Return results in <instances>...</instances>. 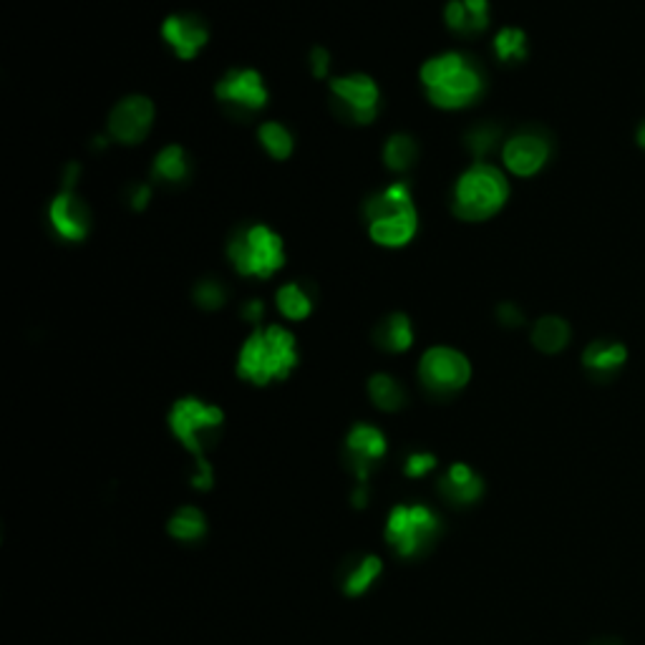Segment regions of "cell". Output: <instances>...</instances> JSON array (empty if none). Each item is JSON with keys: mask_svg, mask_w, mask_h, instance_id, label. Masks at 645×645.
Returning <instances> with one entry per match:
<instances>
[{"mask_svg": "<svg viewBox=\"0 0 645 645\" xmlns=\"http://www.w3.org/2000/svg\"><path fill=\"white\" fill-rule=\"evenodd\" d=\"M570 323L560 315H542L532 328V346L540 353L555 356V353L565 351L570 343Z\"/></svg>", "mask_w": 645, "mask_h": 645, "instance_id": "cell-22", "label": "cell"}, {"mask_svg": "<svg viewBox=\"0 0 645 645\" xmlns=\"http://www.w3.org/2000/svg\"><path fill=\"white\" fill-rule=\"evenodd\" d=\"M315 290L303 280H290V283L280 285L275 293V305H278L280 315L288 320H305L315 310Z\"/></svg>", "mask_w": 645, "mask_h": 645, "instance_id": "cell-20", "label": "cell"}, {"mask_svg": "<svg viewBox=\"0 0 645 645\" xmlns=\"http://www.w3.org/2000/svg\"><path fill=\"white\" fill-rule=\"evenodd\" d=\"M189 479H192V487L200 489V492L212 489V484H215V469L207 462V457L195 459V469H192V477Z\"/></svg>", "mask_w": 645, "mask_h": 645, "instance_id": "cell-32", "label": "cell"}, {"mask_svg": "<svg viewBox=\"0 0 645 645\" xmlns=\"http://www.w3.org/2000/svg\"><path fill=\"white\" fill-rule=\"evenodd\" d=\"M227 260L242 278L268 280L285 265V242L273 227L245 225L227 240Z\"/></svg>", "mask_w": 645, "mask_h": 645, "instance_id": "cell-5", "label": "cell"}, {"mask_svg": "<svg viewBox=\"0 0 645 645\" xmlns=\"http://www.w3.org/2000/svg\"><path fill=\"white\" fill-rule=\"evenodd\" d=\"M383 572L381 557L366 552V555H353L351 560L343 562L341 575H338V585L348 598H361L368 590L376 585V580Z\"/></svg>", "mask_w": 645, "mask_h": 645, "instance_id": "cell-17", "label": "cell"}, {"mask_svg": "<svg viewBox=\"0 0 645 645\" xmlns=\"http://www.w3.org/2000/svg\"><path fill=\"white\" fill-rule=\"evenodd\" d=\"M331 104L348 124H371L381 109V89L368 74H343L331 79Z\"/></svg>", "mask_w": 645, "mask_h": 645, "instance_id": "cell-9", "label": "cell"}, {"mask_svg": "<svg viewBox=\"0 0 645 645\" xmlns=\"http://www.w3.org/2000/svg\"><path fill=\"white\" fill-rule=\"evenodd\" d=\"M373 338H376L378 348L399 356V353L411 351V346H414V323L406 313H391L378 323Z\"/></svg>", "mask_w": 645, "mask_h": 645, "instance_id": "cell-19", "label": "cell"}, {"mask_svg": "<svg viewBox=\"0 0 645 645\" xmlns=\"http://www.w3.org/2000/svg\"><path fill=\"white\" fill-rule=\"evenodd\" d=\"M635 142H638L640 149H645V124L638 126V132H635Z\"/></svg>", "mask_w": 645, "mask_h": 645, "instance_id": "cell-38", "label": "cell"}, {"mask_svg": "<svg viewBox=\"0 0 645 645\" xmlns=\"http://www.w3.org/2000/svg\"><path fill=\"white\" fill-rule=\"evenodd\" d=\"M48 225L63 242H81L91 232V210L76 189H58L48 205Z\"/></svg>", "mask_w": 645, "mask_h": 645, "instance_id": "cell-14", "label": "cell"}, {"mask_svg": "<svg viewBox=\"0 0 645 645\" xmlns=\"http://www.w3.org/2000/svg\"><path fill=\"white\" fill-rule=\"evenodd\" d=\"M472 378V363L451 346H431L419 358V381L429 394L454 396Z\"/></svg>", "mask_w": 645, "mask_h": 645, "instance_id": "cell-8", "label": "cell"}, {"mask_svg": "<svg viewBox=\"0 0 645 645\" xmlns=\"http://www.w3.org/2000/svg\"><path fill=\"white\" fill-rule=\"evenodd\" d=\"M419 159V144L411 134H391L383 144V164L394 174H406Z\"/></svg>", "mask_w": 645, "mask_h": 645, "instance_id": "cell-26", "label": "cell"}, {"mask_svg": "<svg viewBox=\"0 0 645 645\" xmlns=\"http://www.w3.org/2000/svg\"><path fill=\"white\" fill-rule=\"evenodd\" d=\"M497 320L504 328H520L525 326V313H522L520 305L514 303H502L497 308Z\"/></svg>", "mask_w": 645, "mask_h": 645, "instance_id": "cell-34", "label": "cell"}, {"mask_svg": "<svg viewBox=\"0 0 645 645\" xmlns=\"http://www.w3.org/2000/svg\"><path fill=\"white\" fill-rule=\"evenodd\" d=\"M444 23L459 36H479L489 28V0H449Z\"/></svg>", "mask_w": 645, "mask_h": 645, "instance_id": "cell-18", "label": "cell"}, {"mask_svg": "<svg viewBox=\"0 0 645 645\" xmlns=\"http://www.w3.org/2000/svg\"><path fill=\"white\" fill-rule=\"evenodd\" d=\"M436 467H439V459H436L431 451H411L404 462V474L409 479H424L429 477Z\"/></svg>", "mask_w": 645, "mask_h": 645, "instance_id": "cell-31", "label": "cell"}, {"mask_svg": "<svg viewBox=\"0 0 645 645\" xmlns=\"http://www.w3.org/2000/svg\"><path fill=\"white\" fill-rule=\"evenodd\" d=\"M441 535L439 514L426 504H396L386 517V542L406 560L426 555Z\"/></svg>", "mask_w": 645, "mask_h": 645, "instance_id": "cell-7", "label": "cell"}, {"mask_svg": "<svg viewBox=\"0 0 645 645\" xmlns=\"http://www.w3.org/2000/svg\"><path fill=\"white\" fill-rule=\"evenodd\" d=\"M126 200H129V207H132L134 212H144L147 210L149 200H152V184H147V182L134 184V187L129 189Z\"/></svg>", "mask_w": 645, "mask_h": 645, "instance_id": "cell-35", "label": "cell"}, {"mask_svg": "<svg viewBox=\"0 0 645 645\" xmlns=\"http://www.w3.org/2000/svg\"><path fill=\"white\" fill-rule=\"evenodd\" d=\"M550 139L537 132H520L504 139L502 164L514 177H535L550 162Z\"/></svg>", "mask_w": 645, "mask_h": 645, "instance_id": "cell-13", "label": "cell"}, {"mask_svg": "<svg viewBox=\"0 0 645 645\" xmlns=\"http://www.w3.org/2000/svg\"><path fill=\"white\" fill-rule=\"evenodd\" d=\"M169 431L195 459L207 457V451L220 441L225 426V411L197 396L174 401L167 416Z\"/></svg>", "mask_w": 645, "mask_h": 645, "instance_id": "cell-6", "label": "cell"}, {"mask_svg": "<svg viewBox=\"0 0 645 645\" xmlns=\"http://www.w3.org/2000/svg\"><path fill=\"white\" fill-rule=\"evenodd\" d=\"M154 116H157V111H154V104L147 96H124L111 109L109 121H106V134L111 137V142L134 147V144H142L149 137L154 126Z\"/></svg>", "mask_w": 645, "mask_h": 645, "instance_id": "cell-12", "label": "cell"}, {"mask_svg": "<svg viewBox=\"0 0 645 645\" xmlns=\"http://www.w3.org/2000/svg\"><path fill=\"white\" fill-rule=\"evenodd\" d=\"M509 200V179L489 162H474L454 184L451 210L459 220L484 222L497 215Z\"/></svg>", "mask_w": 645, "mask_h": 645, "instance_id": "cell-4", "label": "cell"}, {"mask_svg": "<svg viewBox=\"0 0 645 645\" xmlns=\"http://www.w3.org/2000/svg\"><path fill=\"white\" fill-rule=\"evenodd\" d=\"M192 298H195L197 308L207 310V313H215V310H220L222 305L227 303V290L220 280L205 278L195 285V290H192Z\"/></svg>", "mask_w": 645, "mask_h": 645, "instance_id": "cell-30", "label": "cell"}, {"mask_svg": "<svg viewBox=\"0 0 645 645\" xmlns=\"http://www.w3.org/2000/svg\"><path fill=\"white\" fill-rule=\"evenodd\" d=\"M308 63H310V74L315 76V79H326L328 71H331V51H326V48H313V51L308 53Z\"/></svg>", "mask_w": 645, "mask_h": 645, "instance_id": "cell-33", "label": "cell"}, {"mask_svg": "<svg viewBox=\"0 0 645 645\" xmlns=\"http://www.w3.org/2000/svg\"><path fill=\"white\" fill-rule=\"evenodd\" d=\"M167 532L179 542H200L207 535V517L200 507L184 504L169 517Z\"/></svg>", "mask_w": 645, "mask_h": 645, "instance_id": "cell-25", "label": "cell"}, {"mask_svg": "<svg viewBox=\"0 0 645 645\" xmlns=\"http://www.w3.org/2000/svg\"><path fill=\"white\" fill-rule=\"evenodd\" d=\"M240 315H242V320H247V323H252V326H260V323H263V315H265V303L260 298L245 300V303H242Z\"/></svg>", "mask_w": 645, "mask_h": 645, "instance_id": "cell-36", "label": "cell"}, {"mask_svg": "<svg viewBox=\"0 0 645 645\" xmlns=\"http://www.w3.org/2000/svg\"><path fill=\"white\" fill-rule=\"evenodd\" d=\"M192 174V162H189L187 152L179 144H169L162 152H157L152 162V179L167 187H179Z\"/></svg>", "mask_w": 645, "mask_h": 645, "instance_id": "cell-21", "label": "cell"}, {"mask_svg": "<svg viewBox=\"0 0 645 645\" xmlns=\"http://www.w3.org/2000/svg\"><path fill=\"white\" fill-rule=\"evenodd\" d=\"M298 366V341L283 326L255 328L237 353V376L255 386L285 381Z\"/></svg>", "mask_w": 645, "mask_h": 645, "instance_id": "cell-2", "label": "cell"}, {"mask_svg": "<svg viewBox=\"0 0 645 645\" xmlns=\"http://www.w3.org/2000/svg\"><path fill=\"white\" fill-rule=\"evenodd\" d=\"M502 132H499L497 124H489V121H484V124H477L472 126L467 134H464V147L469 149V154L474 157V162H487L489 154L494 152V149H502Z\"/></svg>", "mask_w": 645, "mask_h": 645, "instance_id": "cell-28", "label": "cell"}, {"mask_svg": "<svg viewBox=\"0 0 645 645\" xmlns=\"http://www.w3.org/2000/svg\"><path fill=\"white\" fill-rule=\"evenodd\" d=\"M389 451V441L378 426L373 424H356L346 434L343 441V462L346 469L353 474V479L361 484H368L371 474L381 464V459Z\"/></svg>", "mask_w": 645, "mask_h": 645, "instance_id": "cell-11", "label": "cell"}, {"mask_svg": "<svg viewBox=\"0 0 645 645\" xmlns=\"http://www.w3.org/2000/svg\"><path fill=\"white\" fill-rule=\"evenodd\" d=\"M424 94L436 109L459 111L477 104L484 94L482 69L459 51H446L424 61L419 71Z\"/></svg>", "mask_w": 645, "mask_h": 645, "instance_id": "cell-1", "label": "cell"}, {"mask_svg": "<svg viewBox=\"0 0 645 645\" xmlns=\"http://www.w3.org/2000/svg\"><path fill=\"white\" fill-rule=\"evenodd\" d=\"M368 499H371V492H368V484L356 482V489H353V494H351V504H353V507H356V509L366 507Z\"/></svg>", "mask_w": 645, "mask_h": 645, "instance_id": "cell-37", "label": "cell"}, {"mask_svg": "<svg viewBox=\"0 0 645 645\" xmlns=\"http://www.w3.org/2000/svg\"><path fill=\"white\" fill-rule=\"evenodd\" d=\"M368 399L373 401L378 411L396 414L406 406V389L401 386L399 378H394L391 373H373L368 378Z\"/></svg>", "mask_w": 645, "mask_h": 645, "instance_id": "cell-24", "label": "cell"}, {"mask_svg": "<svg viewBox=\"0 0 645 645\" xmlns=\"http://www.w3.org/2000/svg\"><path fill=\"white\" fill-rule=\"evenodd\" d=\"M439 494L454 507H467V504L479 502L484 494V482L469 464L457 462L439 479Z\"/></svg>", "mask_w": 645, "mask_h": 645, "instance_id": "cell-16", "label": "cell"}, {"mask_svg": "<svg viewBox=\"0 0 645 645\" xmlns=\"http://www.w3.org/2000/svg\"><path fill=\"white\" fill-rule=\"evenodd\" d=\"M162 38L182 61H192L210 43V28L195 13H172L162 23Z\"/></svg>", "mask_w": 645, "mask_h": 645, "instance_id": "cell-15", "label": "cell"}, {"mask_svg": "<svg viewBox=\"0 0 645 645\" xmlns=\"http://www.w3.org/2000/svg\"><path fill=\"white\" fill-rule=\"evenodd\" d=\"M363 217H366L368 237L389 250L406 247L419 230V212L409 184L404 182L389 184L368 197L363 205Z\"/></svg>", "mask_w": 645, "mask_h": 645, "instance_id": "cell-3", "label": "cell"}, {"mask_svg": "<svg viewBox=\"0 0 645 645\" xmlns=\"http://www.w3.org/2000/svg\"><path fill=\"white\" fill-rule=\"evenodd\" d=\"M257 142H260V147L265 149L270 159H278V162L288 159L295 149L293 134L280 121H263L260 129H257Z\"/></svg>", "mask_w": 645, "mask_h": 645, "instance_id": "cell-27", "label": "cell"}, {"mask_svg": "<svg viewBox=\"0 0 645 645\" xmlns=\"http://www.w3.org/2000/svg\"><path fill=\"white\" fill-rule=\"evenodd\" d=\"M215 99L220 101L227 111H235V114L240 116H252L268 106L270 91L260 71L232 69L217 81Z\"/></svg>", "mask_w": 645, "mask_h": 645, "instance_id": "cell-10", "label": "cell"}, {"mask_svg": "<svg viewBox=\"0 0 645 645\" xmlns=\"http://www.w3.org/2000/svg\"><path fill=\"white\" fill-rule=\"evenodd\" d=\"M494 56L502 63H520L527 58V33L522 28L507 26L494 36Z\"/></svg>", "mask_w": 645, "mask_h": 645, "instance_id": "cell-29", "label": "cell"}, {"mask_svg": "<svg viewBox=\"0 0 645 645\" xmlns=\"http://www.w3.org/2000/svg\"><path fill=\"white\" fill-rule=\"evenodd\" d=\"M628 361V348L615 341H595L583 351V366L598 376H610Z\"/></svg>", "mask_w": 645, "mask_h": 645, "instance_id": "cell-23", "label": "cell"}]
</instances>
